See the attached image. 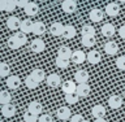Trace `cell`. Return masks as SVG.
Masks as SVG:
<instances>
[{"instance_id": "obj_1", "label": "cell", "mask_w": 125, "mask_h": 122, "mask_svg": "<svg viewBox=\"0 0 125 122\" xmlns=\"http://www.w3.org/2000/svg\"><path fill=\"white\" fill-rule=\"evenodd\" d=\"M46 83H47V86H48V87L56 88V87H59V86L61 84V78H60V75H59V74L52 73V74H50V75H47Z\"/></svg>"}, {"instance_id": "obj_2", "label": "cell", "mask_w": 125, "mask_h": 122, "mask_svg": "<svg viewBox=\"0 0 125 122\" xmlns=\"http://www.w3.org/2000/svg\"><path fill=\"white\" fill-rule=\"evenodd\" d=\"M105 14L109 16V17H116L117 14L120 13V5L117 3H108L107 5H105Z\"/></svg>"}, {"instance_id": "obj_3", "label": "cell", "mask_w": 125, "mask_h": 122, "mask_svg": "<svg viewBox=\"0 0 125 122\" xmlns=\"http://www.w3.org/2000/svg\"><path fill=\"white\" fill-rule=\"evenodd\" d=\"M46 49V43L42 39H34L30 44V51H33L34 53H41Z\"/></svg>"}, {"instance_id": "obj_4", "label": "cell", "mask_w": 125, "mask_h": 122, "mask_svg": "<svg viewBox=\"0 0 125 122\" xmlns=\"http://www.w3.org/2000/svg\"><path fill=\"white\" fill-rule=\"evenodd\" d=\"M56 117L60 121L70 120V117H72V112H70V109L68 107H60V108H57V111H56Z\"/></svg>"}, {"instance_id": "obj_5", "label": "cell", "mask_w": 125, "mask_h": 122, "mask_svg": "<svg viewBox=\"0 0 125 122\" xmlns=\"http://www.w3.org/2000/svg\"><path fill=\"white\" fill-rule=\"evenodd\" d=\"M61 9L65 12V13H74L77 10V3L74 0H64L61 4Z\"/></svg>"}, {"instance_id": "obj_6", "label": "cell", "mask_w": 125, "mask_h": 122, "mask_svg": "<svg viewBox=\"0 0 125 122\" xmlns=\"http://www.w3.org/2000/svg\"><path fill=\"white\" fill-rule=\"evenodd\" d=\"M5 84H7V87L10 88V90H17L20 86H21V79H20V77H17V75H9V77H7Z\"/></svg>"}, {"instance_id": "obj_7", "label": "cell", "mask_w": 125, "mask_h": 122, "mask_svg": "<svg viewBox=\"0 0 125 122\" xmlns=\"http://www.w3.org/2000/svg\"><path fill=\"white\" fill-rule=\"evenodd\" d=\"M119 44H117L116 42H112V40H109V42H107L104 44V52L107 53V55H109V56H115V55L119 52Z\"/></svg>"}, {"instance_id": "obj_8", "label": "cell", "mask_w": 125, "mask_h": 122, "mask_svg": "<svg viewBox=\"0 0 125 122\" xmlns=\"http://www.w3.org/2000/svg\"><path fill=\"white\" fill-rule=\"evenodd\" d=\"M85 60H87V55H85L83 51H80V49L73 51V55H72V57H70V61H73L74 64H82Z\"/></svg>"}, {"instance_id": "obj_9", "label": "cell", "mask_w": 125, "mask_h": 122, "mask_svg": "<svg viewBox=\"0 0 125 122\" xmlns=\"http://www.w3.org/2000/svg\"><path fill=\"white\" fill-rule=\"evenodd\" d=\"M108 105L109 108L112 109H119L121 108V105H123V97H121L120 95H112L108 97Z\"/></svg>"}, {"instance_id": "obj_10", "label": "cell", "mask_w": 125, "mask_h": 122, "mask_svg": "<svg viewBox=\"0 0 125 122\" xmlns=\"http://www.w3.org/2000/svg\"><path fill=\"white\" fill-rule=\"evenodd\" d=\"M103 16H104V13L102 9H99V8H93L89 13V18L93 22H100L103 19Z\"/></svg>"}, {"instance_id": "obj_11", "label": "cell", "mask_w": 125, "mask_h": 122, "mask_svg": "<svg viewBox=\"0 0 125 122\" xmlns=\"http://www.w3.org/2000/svg\"><path fill=\"white\" fill-rule=\"evenodd\" d=\"M90 92H91V88H90V86L87 83H78L77 84L76 94L80 97H87L90 95Z\"/></svg>"}, {"instance_id": "obj_12", "label": "cell", "mask_w": 125, "mask_h": 122, "mask_svg": "<svg viewBox=\"0 0 125 122\" xmlns=\"http://www.w3.org/2000/svg\"><path fill=\"white\" fill-rule=\"evenodd\" d=\"M16 1L14 0H0V9L4 12H13L16 10Z\"/></svg>"}, {"instance_id": "obj_13", "label": "cell", "mask_w": 125, "mask_h": 122, "mask_svg": "<svg viewBox=\"0 0 125 122\" xmlns=\"http://www.w3.org/2000/svg\"><path fill=\"white\" fill-rule=\"evenodd\" d=\"M91 116L95 120L96 118H104V116H105V108L103 107V105H100V104L94 105V107L91 108Z\"/></svg>"}, {"instance_id": "obj_14", "label": "cell", "mask_w": 125, "mask_h": 122, "mask_svg": "<svg viewBox=\"0 0 125 122\" xmlns=\"http://www.w3.org/2000/svg\"><path fill=\"white\" fill-rule=\"evenodd\" d=\"M23 9H25L26 16H29V17H34V16H37L39 13V7H38V4L34 3V1H30Z\"/></svg>"}, {"instance_id": "obj_15", "label": "cell", "mask_w": 125, "mask_h": 122, "mask_svg": "<svg viewBox=\"0 0 125 122\" xmlns=\"http://www.w3.org/2000/svg\"><path fill=\"white\" fill-rule=\"evenodd\" d=\"M62 31H64V25L61 22H53L50 26V34L53 37H60L62 35Z\"/></svg>"}, {"instance_id": "obj_16", "label": "cell", "mask_w": 125, "mask_h": 122, "mask_svg": "<svg viewBox=\"0 0 125 122\" xmlns=\"http://www.w3.org/2000/svg\"><path fill=\"white\" fill-rule=\"evenodd\" d=\"M89 78L90 75L86 70H77L74 74V82H77V83H87Z\"/></svg>"}, {"instance_id": "obj_17", "label": "cell", "mask_w": 125, "mask_h": 122, "mask_svg": "<svg viewBox=\"0 0 125 122\" xmlns=\"http://www.w3.org/2000/svg\"><path fill=\"white\" fill-rule=\"evenodd\" d=\"M62 91L64 94H74L77 91V82H73L72 79H68L62 83Z\"/></svg>"}, {"instance_id": "obj_18", "label": "cell", "mask_w": 125, "mask_h": 122, "mask_svg": "<svg viewBox=\"0 0 125 122\" xmlns=\"http://www.w3.org/2000/svg\"><path fill=\"white\" fill-rule=\"evenodd\" d=\"M21 22L17 17H14V16H10V17L7 18V27L9 30H18L20 27H21Z\"/></svg>"}, {"instance_id": "obj_19", "label": "cell", "mask_w": 125, "mask_h": 122, "mask_svg": "<svg viewBox=\"0 0 125 122\" xmlns=\"http://www.w3.org/2000/svg\"><path fill=\"white\" fill-rule=\"evenodd\" d=\"M100 30H102V35L105 37V38H111L116 33V29H115V26H113L112 23H104Z\"/></svg>"}, {"instance_id": "obj_20", "label": "cell", "mask_w": 125, "mask_h": 122, "mask_svg": "<svg viewBox=\"0 0 125 122\" xmlns=\"http://www.w3.org/2000/svg\"><path fill=\"white\" fill-rule=\"evenodd\" d=\"M1 114L5 118H10L16 114V107L13 104H5L1 107Z\"/></svg>"}, {"instance_id": "obj_21", "label": "cell", "mask_w": 125, "mask_h": 122, "mask_svg": "<svg viewBox=\"0 0 125 122\" xmlns=\"http://www.w3.org/2000/svg\"><path fill=\"white\" fill-rule=\"evenodd\" d=\"M72 55H73V52H72V49H70L69 47H66V46L59 47V49H57V57L65 58V60H70Z\"/></svg>"}, {"instance_id": "obj_22", "label": "cell", "mask_w": 125, "mask_h": 122, "mask_svg": "<svg viewBox=\"0 0 125 122\" xmlns=\"http://www.w3.org/2000/svg\"><path fill=\"white\" fill-rule=\"evenodd\" d=\"M100 60H102V56H100V52H99V51H90V52L87 53V61H89L91 65L99 64Z\"/></svg>"}, {"instance_id": "obj_23", "label": "cell", "mask_w": 125, "mask_h": 122, "mask_svg": "<svg viewBox=\"0 0 125 122\" xmlns=\"http://www.w3.org/2000/svg\"><path fill=\"white\" fill-rule=\"evenodd\" d=\"M27 111L39 116L43 112V105L39 103V101H31V103H29V105H27Z\"/></svg>"}, {"instance_id": "obj_24", "label": "cell", "mask_w": 125, "mask_h": 122, "mask_svg": "<svg viewBox=\"0 0 125 122\" xmlns=\"http://www.w3.org/2000/svg\"><path fill=\"white\" fill-rule=\"evenodd\" d=\"M81 43L83 47H87V48H91L96 44V39H95V35H85L82 37L81 39Z\"/></svg>"}, {"instance_id": "obj_25", "label": "cell", "mask_w": 125, "mask_h": 122, "mask_svg": "<svg viewBox=\"0 0 125 122\" xmlns=\"http://www.w3.org/2000/svg\"><path fill=\"white\" fill-rule=\"evenodd\" d=\"M77 31H76V27L72 26V25H65L64 26V31H62V38L65 39H72L76 37Z\"/></svg>"}, {"instance_id": "obj_26", "label": "cell", "mask_w": 125, "mask_h": 122, "mask_svg": "<svg viewBox=\"0 0 125 122\" xmlns=\"http://www.w3.org/2000/svg\"><path fill=\"white\" fill-rule=\"evenodd\" d=\"M23 82H25V86H26L29 90H35V88L39 86V83H41V82L35 79V78L31 75V74H29V75L25 78V81H23Z\"/></svg>"}, {"instance_id": "obj_27", "label": "cell", "mask_w": 125, "mask_h": 122, "mask_svg": "<svg viewBox=\"0 0 125 122\" xmlns=\"http://www.w3.org/2000/svg\"><path fill=\"white\" fill-rule=\"evenodd\" d=\"M46 25L43 22H41V21H37V22H34V25H33V34L34 35H43L46 33Z\"/></svg>"}, {"instance_id": "obj_28", "label": "cell", "mask_w": 125, "mask_h": 122, "mask_svg": "<svg viewBox=\"0 0 125 122\" xmlns=\"http://www.w3.org/2000/svg\"><path fill=\"white\" fill-rule=\"evenodd\" d=\"M33 25L34 22H31V19H23L21 22V31L25 34H29V33H33Z\"/></svg>"}, {"instance_id": "obj_29", "label": "cell", "mask_w": 125, "mask_h": 122, "mask_svg": "<svg viewBox=\"0 0 125 122\" xmlns=\"http://www.w3.org/2000/svg\"><path fill=\"white\" fill-rule=\"evenodd\" d=\"M7 46L9 47L10 49H18L20 47H22V46H21V43L18 42V39L16 38V35H12V37L8 38V40H7Z\"/></svg>"}, {"instance_id": "obj_30", "label": "cell", "mask_w": 125, "mask_h": 122, "mask_svg": "<svg viewBox=\"0 0 125 122\" xmlns=\"http://www.w3.org/2000/svg\"><path fill=\"white\" fill-rule=\"evenodd\" d=\"M10 101H12L10 92L5 91V90L0 91V103H1L3 105H5V104H10Z\"/></svg>"}, {"instance_id": "obj_31", "label": "cell", "mask_w": 125, "mask_h": 122, "mask_svg": "<svg viewBox=\"0 0 125 122\" xmlns=\"http://www.w3.org/2000/svg\"><path fill=\"white\" fill-rule=\"evenodd\" d=\"M31 75H33L37 81H39V82H43L46 79V73H44V70L43 69H34L33 72H31Z\"/></svg>"}, {"instance_id": "obj_32", "label": "cell", "mask_w": 125, "mask_h": 122, "mask_svg": "<svg viewBox=\"0 0 125 122\" xmlns=\"http://www.w3.org/2000/svg\"><path fill=\"white\" fill-rule=\"evenodd\" d=\"M55 64H56V66L59 69H66V68H69V65H70V60H65V58H61V57H56Z\"/></svg>"}, {"instance_id": "obj_33", "label": "cell", "mask_w": 125, "mask_h": 122, "mask_svg": "<svg viewBox=\"0 0 125 122\" xmlns=\"http://www.w3.org/2000/svg\"><path fill=\"white\" fill-rule=\"evenodd\" d=\"M9 74H10V66L7 62H1L0 64V77L5 78V77H9Z\"/></svg>"}, {"instance_id": "obj_34", "label": "cell", "mask_w": 125, "mask_h": 122, "mask_svg": "<svg viewBox=\"0 0 125 122\" xmlns=\"http://www.w3.org/2000/svg\"><path fill=\"white\" fill-rule=\"evenodd\" d=\"M38 120H39L38 114H34V113H31L29 111L23 113V121L25 122H38Z\"/></svg>"}, {"instance_id": "obj_35", "label": "cell", "mask_w": 125, "mask_h": 122, "mask_svg": "<svg viewBox=\"0 0 125 122\" xmlns=\"http://www.w3.org/2000/svg\"><path fill=\"white\" fill-rule=\"evenodd\" d=\"M78 100H80V96H78L76 92H74V94H65V101L68 104H70V105L77 104Z\"/></svg>"}, {"instance_id": "obj_36", "label": "cell", "mask_w": 125, "mask_h": 122, "mask_svg": "<svg viewBox=\"0 0 125 122\" xmlns=\"http://www.w3.org/2000/svg\"><path fill=\"white\" fill-rule=\"evenodd\" d=\"M81 34H82V37H85V35H95V29L91 25H83L81 30Z\"/></svg>"}, {"instance_id": "obj_37", "label": "cell", "mask_w": 125, "mask_h": 122, "mask_svg": "<svg viewBox=\"0 0 125 122\" xmlns=\"http://www.w3.org/2000/svg\"><path fill=\"white\" fill-rule=\"evenodd\" d=\"M14 35H16V38L18 39V42L21 43V46H25L27 43V37H26L25 33H22V31H17Z\"/></svg>"}, {"instance_id": "obj_38", "label": "cell", "mask_w": 125, "mask_h": 122, "mask_svg": "<svg viewBox=\"0 0 125 122\" xmlns=\"http://www.w3.org/2000/svg\"><path fill=\"white\" fill-rule=\"evenodd\" d=\"M116 66L120 70H125V56H119L116 58Z\"/></svg>"}, {"instance_id": "obj_39", "label": "cell", "mask_w": 125, "mask_h": 122, "mask_svg": "<svg viewBox=\"0 0 125 122\" xmlns=\"http://www.w3.org/2000/svg\"><path fill=\"white\" fill-rule=\"evenodd\" d=\"M38 122H53V121H52V117L50 114H41Z\"/></svg>"}, {"instance_id": "obj_40", "label": "cell", "mask_w": 125, "mask_h": 122, "mask_svg": "<svg viewBox=\"0 0 125 122\" xmlns=\"http://www.w3.org/2000/svg\"><path fill=\"white\" fill-rule=\"evenodd\" d=\"M14 1H16V5H17V8H25L27 4L30 3L29 0H14Z\"/></svg>"}, {"instance_id": "obj_41", "label": "cell", "mask_w": 125, "mask_h": 122, "mask_svg": "<svg viewBox=\"0 0 125 122\" xmlns=\"http://www.w3.org/2000/svg\"><path fill=\"white\" fill-rule=\"evenodd\" d=\"M83 117H82L81 114H73L72 117H70V122H83Z\"/></svg>"}, {"instance_id": "obj_42", "label": "cell", "mask_w": 125, "mask_h": 122, "mask_svg": "<svg viewBox=\"0 0 125 122\" xmlns=\"http://www.w3.org/2000/svg\"><path fill=\"white\" fill-rule=\"evenodd\" d=\"M117 33H119V35H120V38H121V39H125V25L121 26L120 29L117 30Z\"/></svg>"}, {"instance_id": "obj_43", "label": "cell", "mask_w": 125, "mask_h": 122, "mask_svg": "<svg viewBox=\"0 0 125 122\" xmlns=\"http://www.w3.org/2000/svg\"><path fill=\"white\" fill-rule=\"evenodd\" d=\"M94 122H107V121H105L104 118H96V120L94 121Z\"/></svg>"}, {"instance_id": "obj_44", "label": "cell", "mask_w": 125, "mask_h": 122, "mask_svg": "<svg viewBox=\"0 0 125 122\" xmlns=\"http://www.w3.org/2000/svg\"><path fill=\"white\" fill-rule=\"evenodd\" d=\"M119 1H121V3H125V0H119Z\"/></svg>"}, {"instance_id": "obj_45", "label": "cell", "mask_w": 125, "mask_h": 122, "mask_svg": "<svg viewBox=\"0 0 125 122\" xmlns=\"http://www.w3.org/2000/svg\"><path fill=\"white\" fill-rule=\"evenodd\" d=\"M39 1H46V0H39Z\"/></svg>"}, {"instance_id": "obj_46", "label": "cell", "mask_w": 125, "mask_h": 122, "mask_svg": "<svg viewBox=\"0 0 125 122\" xmlns=\"http://www.w3.org/2000/svg\"><path fill=\"white\" fill-rule=\"evenodd\" d=\"M83 122H90V121H86V120H85V121H83Z\"/></svg>"}, {"instance_id": "obj_47", "label": "cell", "mask_w": 125, "mask_h": 122, "mask_svg": "<svg viewBox=\"0 0 125 122\" xmlns=\"http://www.w3.org/2000/svg\"><path fill=\"white\" fill-rule=\"evenodd\" d=\"M59 1H64V0H59Z\"/></svg>"}, {"instance_id": "obj_48", "label": "cell", "mask_w": 125, "mask_h": 122, "mask_svg": "<svg viewBox=\"0 0 125 122\" xmlns=\"http://www.w3.org/2000/svg\"><path fill=\"white\" fill-rule=\"evenodd\" d=\"M0 122H4V121H0Z\"/></svg>"}]
</instances>
